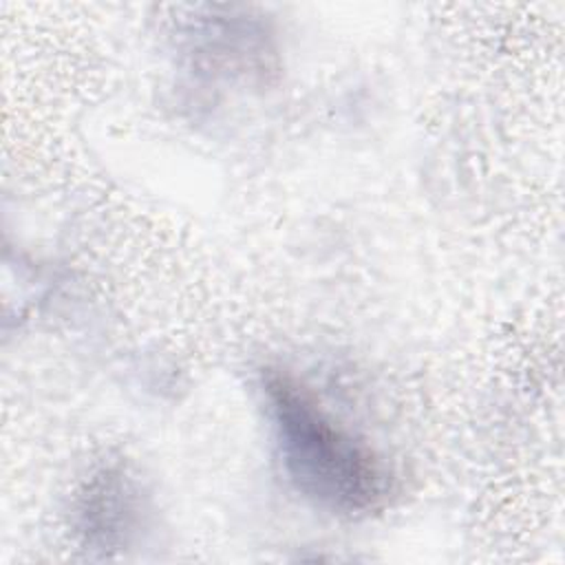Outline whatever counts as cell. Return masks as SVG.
Here are the masks:
<instances>
[{"label": "cell", "mask_w": 565, "mask_h": 565, "mask_svg": "<svg viewBox=\"0 0 565 565\" xmlns=\"http://www.w3.org/2000/svg\"><path fill=\"white\" fill-rule=\"evenodd\" d=\"M265 411L282 468L298 492L340 514L380 508L391 472L373 448L340 426L294 375L267 369L260 380Z\"/></svg>", "instance_id": "obj_1"}]
</instances>
